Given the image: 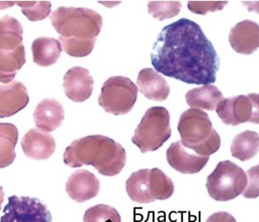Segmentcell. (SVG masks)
Returning a JSON list of instances; mask_svg holds the SVG:
<instances>
[{
  "instance_id": "1f68e13d",
  "label": "cell",
  "mask_w": 259,
  "mask_h": 222,
  "mask_svg": "<svg viewBox=\"0 0 259 222\" xmlns=\"http://www.w3.org/2000/svg\"><path fill=\"white\" fill-rule=\"evenodd\" d=\"M15 5V2H0V10L6 9Z\"/></svg>"
},
{
  "instance_id": "f1b7e54d",
  "label": "cell",
  "mask_w": 259,
  "mask_h": 222,
  "mask_svg": "<svg viewBox=\"0 0 259 222\" xmlns=\"http://www.w3.org/2000/svg\"><path fill=\"white\" fill-rule=\"evenodd\" d=\"M227 1H189V11L199 15H206L207 12H214L224 9Z\"/></svg>"
},
{
  "instance_id": "4fadbf2b",
  "label": "cell",
  "mask_w": 259,
  "mask_h": 222,
  "mask_svg": "<svg viewBox=\"0 0 259 222\" xmlns=\"http://www.w3.org/2000/svg\"><path fill=\"white\" fill-rule=\"evenodd\" d=\"M229 41L233 49L241 54H251L258 49L259 26L257 23L244 20L231 29Z\"/></svg>"
},
{
  "instance_id": "7402d4cb",
  "label": "cell",
  "mask_w": 259,
  "mask_h": 222,
  "mask_svg": "<svg viewBox=\"0 0 259 222\" xmlns=\"http://www.w3.org/2000/svg\"><path fill=\"white\" fill-rule=\"evenodd\" d=\"M24 29L19 21L10 16L0 18V49L15 50L23 44Z\"/></svg>"
},
{
  "instance_id": "d6986e66",
  "label": "cell",
  "mask_w": 259,
  "mask_h": 222,
  "mask_svg": "<svg viewBox=\"0 0 259 222\" xmlns=\"http://www.w3.org/2000/svg\"><path fill=\"white\" fill-rule=\"evenodd\" d=\"M31 50L33 62L45 68L56 64L62 51L60 41L51 37L35 39L32 42Z\"/></svg>"
},
{
  "instance_id": "7c38bea8",
  "label": "cell",
  "mask_w": 259,
  "mask_h": 222,
  "mask_svg": "<svg viewBox=\"0 0 259 222\" xmlns=\"http://www.w3.org/2000/svg\"><path fill=\"white\" fill-rule=\"evenodd\" d=\"M167 160L173 169L183 174H195L206 166L209 157L187 152L181 141L171 144L167 150Z\"/></svg>"
},
{
  "instance_id": "9a60e30c",
  "label": "cell",
  "mask_w": 259,
  "mask_h": 222,
  "mask_svg": "<svg viewBox=\"0 0 259 222\" xmlns=\"http://www.w3.org/2000/svg\"><path fill=\"white\" fill-rule=\"evenodd\" d=\"M21 145L24 154L35 160L50 158L56 147V140L52 135L36 129L27 132L22 139Z\"/></svg>"
},
{
  "instance_id": "cb8c5ba5",
  "label": "cell",
  "mask_w": 259,
  "mask_h": 222,
  "mask_svg": "<svg viewBox=\"0 0 259 222\" xmlns=\"http://www.w3.org/2000/svg\"><path fill=\"white\" fill-rule=\"evenodd\" d=\"M258 133L250 130L237 135L231 146L232 156L240 161H247L253 158L258 153Z\"/></svg>"
},
{
  "instance_id": "52a82bcc",
  "label": "cell",
  "mask_w": 259,
  "mask_h": 222,
  "mask_svg": "<svg viewBox=\"0 0 259 222\" xmlns=\"http://www.w3.org/2000/svg\"><path fill=\"white\" fill-rule=\"evenodd\" d=\"M139 89L128 78L111 77L104 83L99 104L109 114L121 116L129 113L135 105Z\"/></svg>"
},
{
  "instance_id": "83f0119b",
  "label": "cell",
  "mask_w": 259,
  "mask_h": 222,
  "mask_svg": "<svg viewBox=\"0 0 259 222\" xmlns=\"http://www.w3.org/2000/svg\"><path fill=\"white\" fill-rule=\"evenodd\" d=\"M83 222H121V217L114 208L100 204L85 211Z\"/></svg>"
},
{
  "instance_id": "6da1fadb",
  "label": "cell",
  "mask_w": 259,
  "mask_h": 222,
  "mask_svg": "<svg viewBox=\"0 0 259 222\" xmlns=\"http://www.w3.org/2000/svg\"><path fill=\"white\" fill-rule=\"evenodd\" d=\"M156 72L189 85L216 81L220 59L200 25L181 18L162 29L151 52Z\"/></svg>"
},
{
  "instance_id": "4dcf8cb0",
  "label": "cell",
  "mask_w": 259,
  "mask_h": 222,
  "mask_svg": "<svg viewBox=\"0 0 259 222\" xmlns=\"http://www.w3.org/2000/svg\"><path fill=\"white\" fill-rule=\"evenodd\" d=\"M206 222H237L235 218L227 212H217L212 213Z\"/></svg>"
},
{
  "instance_id": "5b68a950",
  "label": "cell",
  "mask_w": 259,
  "mask_h": 222,
  "mask_svg": "<svg viewBox=\"0 0 259 222\" xmlns=\"http://www.w3.org/2000/svg\"><path fill=\"white\" fill-rule=\"evenodd\" d=\"M169 123L168 109L163 107L149 108L134 132L133 143L139 147L142 153L159 149L170 138Z\"/></svg>"
},
{
  "instance_id": "ffe728a7",
  "label": "cell",
  "mask_w": 259,
  "mask_h": 222,
  "mask_svg": "<svg viewBox=\"0 0 259 222\" xmlns=\"http://www.w3.org/2000/svg\"><path fill=\"white\" fill-rule=\"evenodd\" d=\"M24 45L15 50L0 49V82L8 84L25 64Z\"/></svg>"
},
{
  "instance_id": "e0dca14e",
  "label": "cell",
  "mask_w": 259,
  "mask_h": 222,
  "mask_svg": "<svg viewBox=\"0 0 259 222\" xmlns=\"http://www.w3.org/2000/svg\"><path fill=\"white\" fill-rule=\"evenodd\" d=\"M137 84L140 92L148 99L153 101H164L170 92L166 79L151 68H145L139 72Z\"/></svg>"
},
{
  "instance_id": "4316f807",
  "label": "cell",
  "mask_w": 259,
  "mask_h": 222,
  "mask_svg": "<svg viewBox=\"0 0 259 222\" xmlns=\"http://www.w3.org/2000/svg\"><path fill=\"white\" fill-rule=\"evenodd\" d=\"M15 5L20 6L23 14L32 22L45 20L51 12L49 1H15Z\"/></svg>"
},
{
  "instance_id": "30bf717a",
  "label": "cell",
  "mask_w": 259,
  "mask_h": 222,
  "mask_svg": "<svg viewBox=\"0 0 259 222\" xmlns=\"http://www.w3.org/2000/svg\"><path fill=\"white\" fill-rule=\"evenodd\" d=\"M63 89L66 96L73 102H84L93 93L94 79L88 69L74 67L63 77Z\"/></svg>"
},
{
  "instance_id": "f546056e",
  "label": "cell",
  "mask_w": 259,
  "mask_h": 222,
  "mask_svg": "<svg viewBox=\"0 0 259 222\" xmlns=\"http://www.w3.org/2000/svg\"><path fill=\"white\" fill-rule=\"evenodd\" d=\"M245 174L247 176V185L243 196L245 198L258 197V165L252 167Z\"/></svg>"
},
{
  "instance_id": "277c9868",
  "label": "cell",
  "mask_w": 259,
  "mask_h": 222,
  "mask_svg": "<svg viewBox=\"0 0 259 222\" xmlns=\"http://www.w3.org/2000/svg\"><path fill=\"white\" fill-rule=\"evenodd\" d=\"M178 131L184 147L203 157H209L221 147V137L212 128L208 115L198 108H189L180 117Z\"/></svg>"
},
{
  "instance_id": "3957f363",
  "label": "cell",
  "mask_w": 259,
  "mask_h": 222,
  "mask_svg": "<svg viewBox=\"0 0 259 222\" xmlns=\"http://www.w3.org/2000/svg\"><path fill=\"white\" fill-rule=\"evenodd\" d=\"M63 161L72 168L93 165L101 175L114 177L126 164V152L111 138L90 135L74 140L65 150Z\"/></svg>"
},
{
  "instance_id": "8fae6325",
  "label": "cell",
  "mask_w": 259,
  "mask_h": 222,
  "mask_svg": "<svg viewBox=\"0 0 259 222\" xmlns=\"http://www.w3.org/2000/svg\"><path fill=\"white\" fill-rule=\"evenodd\" d=\"M100 184L95 174L87 170H78L68 178L66 191L72 200L85 202L100 192Z\"/></svg>"
},
{
  "instance_id": "9c48e42d",
  "label": "cell",
  "mask_w": 259,
  "mask_h": 222,
  "mask_svg": "<svg viewBox=\"0 0 259 222\" xmlns=\"http://www.w3.org/2000/svg\"><path fill=\"white\" fill-rule=\"evenodd\" d=\"M0 222H52L46 205L30 196H10Z\"/></svg>"
},
{
  "instance_id": "484cf974",
  "label": "cell",
  "mask_w": 259,
  "mask_h": 222,
  "mask_svg": "<svg viewBox=\"0 0 259 222\" xmlns=\"http://www.w3.org/2000/svg\"><path fill=\"white\" fill-rule=\"evenodd\" d=\"M182 7L179 1H150L148 12L157 20L163 21L177 17Z\"/></svg>"
},
{
  "instance_id": "8992f818",
  "label": "cell",
  "mask_w": 259,
  "mask_h": 222,
  "mask_svg": "<svg viewBox=\"0 0 259 222\" xmlns=\"http://www.w3.org/2000/svg\"><path fill=\"white\" fill-rule=\"evenodd\" d=\"M247 185V176L232 161L220 162L207 177L206 189L209 196L218 202H228L241 195Z\"/></svg>"
},
{
  "instance_id": "5bb4252c",
  "label": "cell",
  "mask_w": 259,
  "mask_h": 222,
  "mask_svg": "<svg viewBox=\"0 0 259 222\" xmlns=\"http://www.w3.org/2000/svg\"><path fill=\"white\" fill-rule=\"evenodd\" d=\"M30 102L23 83L13 81L0 85V118L12 117L24 109Z\"/></svg>"
},
{
  "instance_id": "7a4b0ae2",
  "label": "cell",
  "mask_w": 259,
  "mask_h": 222,
  "mask_svg": "<svg viewBox=\"0 0 259 222\" xmlns=\"http://www.w3.org/2000/svg\"><path fill=\"white\" fill-rule=\"evenodd\" d=\"M50 21L60 34L62 49L76 58L92 53L103 24L101 16L93 10L63 6L51 14Z\"/></svg>"
},
{
  "instance_id": "603a6c76",
  "label": "cell",
  "mask_w": 259,
  "mask_h": 222,
  "mask_svg": "<svg viewBox=\"0 0 259 222\" xmlns=\"http://www.w3.org/2000/svg\"><path fill=\"white\" fill-rule=\"evenodd\" d=\"M18 129L12 123H0V169L9 166L16 158Z\"/></svg>"
},
{
  "instance_id": "d4e9b609",
  "label": "cell",
  "mask_w": 259,
  "mask_h": 222,
  "mask_svg": "<svg viewBox=\"0 0 259 222\" xmlns=\"http://www.w3.org/2000/svg\"><path fill=\"white\" fill-rule=\"evenodd\" d=\"M150 195L154 201L167 200L173 196L175 185L171 179L162 170L153 168L149 173Z\"/></svg>"
},
{
  "instance_id": "ac0fdd59",
  "label": "cell",
  "mask_w": 259,
  "mask_h": 222,
  "mask_svg": "<svg viewBox=\"0 0 259 222\" xmlns=\"http://www.w3.org/2000/svg\"><path fill=\"white\" fill-rule=\"evenodd\" d=\"M186 101L192 108L212 111L224 99L223 94L214 85H206L194 88L186 93Z\"/></svg>"
},
{
  "instance_id": "d6a6232c",
  "label": "cell",
  "mask_w": 259,
  "mask_h": 222,
  "mask_svg": "<svg viewBox=\"0 0 259 222\" xmlns=\"http://www.w3.org/2000/svg\"><path fill=\"white\" fill-rule=\"evenodd\" d=\"M4 199H5V193H4L3 187L0 186V209H1V207L3 204Z\"/></svg>"
},
{
  "instance_id": "ba28073f",
  "label": "cell",
  "mask_w": 259,
  "mask_h": 222,
  "mask_svg": "<svg viewBox=\"0 0 259 222\" xmlns=\"http://www.w3.org/2000/svg\"><path fill=\"white\" fill-rule=\"evenodd\" d=\"M216 112L226 125L238 126L248 122L258 124V94L224 98L216 106Z\"/></svg>"
},
{
  "instance_id": "44dd1931",
  "label": "cell",
  "mask_w": 259,
  "mask_h": 222,
  "mask_svg": "<svg viewBox=\"0 0 259 222\" xmlns=\"http://www.w3.org/2000/svg\"><path fill=\"white\" fill-rule=\"evenodd\" d=\"M149 173L150 169L139 170L127 179L126 192L133 202L139 203L155 202L150 195Z\"/></svg>"
},
{
  "instance_id": "2e32d148",
  "label": "cell",
  "mask_w": 259,
  "mask_h": 222,
  "mask_svg": "<svg viewBox=\"0 0 259 222\" xmlns=\"http://www.w3.org/2000/svg\"><path fill=\"white\" fill-rule=\"evenodd\" d=\"M33 117L37 129L50 133L62 125L65 118L64 108L56 100H42L36 106Z\"/></svg>"
}]
</instances>
